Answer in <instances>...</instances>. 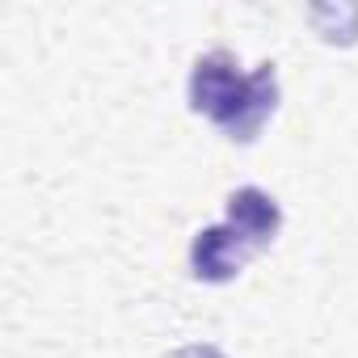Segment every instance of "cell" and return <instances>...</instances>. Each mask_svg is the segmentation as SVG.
Here are the masks:
<instances>
[{
  "instance_id": "cell-1",
  "label": "cell",
  "mask_w": 358,
  "mask_h": 358,
  "mask_svg": "<svg viewBox=\"0 0 358 358\" xmlns=\"http://www.w3.org/2000/svg\"><path fill=\"white\" fill-rule=\"evenodd\" d=\"M245 85H249V76H241V64L232 51H207V55H199V64L190 72V106L224 131V122L236 114V106L245 97Z\"/></svg>"
},
{
  "instance_id": "cell-2",
  "label": "cell",
  "mask_w": 358,
  "mask_h": 358,
  "mask_svg": "<svg viewBox=\"0 0 358 358\" xmlns=\"http://www.w3.org/2000/svg\"><path fill=\"white\" fill-rule=\"evenodd\" d=\"M249 253H257V249L232 224H211L190 245V270L203 282H228V278L241 274V266L249 262Z\"/></svg>"
},
{
  "instance_id": "cell-3",
  "label": "cell",
  "mask_w": 358,
  "mask_h": 358,
  "mask_svg": "<svg viewBox=\"0 0 358 358\" xmlns=\"http://www.w3.org/2000/svg\"><path fill=\"white\" fill-rule=\"evenodd\" d=\"M274 110H278V72H274V64H262L249 72L245 97H241L236 114L224 122V135L236 143H249V139H257V131L266 127V118Z\"/></svg>"
},
{
  "instance_id": "cell-4",
  "label": "cell",
  "mask_w": 358,
  "mask_h": 358,
  "mask_svg": "<svg viewBox=\"0 0 358 358\" xmlns=\"http://www.w3.org/2000/svg\"><path fill=\"white\" fill-rule=\"evenodd\" d=\"M228 224H232L253 249H266V245L278 236V228H282V211H278V203H274L266 190L241 186V190L228 199Z\"/></svg>"
}]
</instances>
